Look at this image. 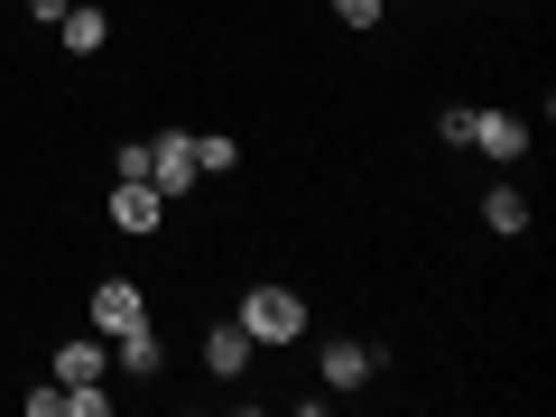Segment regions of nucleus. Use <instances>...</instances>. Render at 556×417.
<instances>
[{"label":"nucleus","mask_w":556,"mask_h":417,"mask_svg":"<svg viewBox=\"0 0 556 417\" xmlns=\"http://www.w3.org/2000/svg\"><path fill=\"white\" fill-rule=\"evenodd\" d=\"M195 167H204V177H223V167H241V149H232V139H195Z\"/></svg>","instance_id":"obj_13"},{"label":"nucleus","mask_w":556,"mask_h":417,"mask_svg":"<svg viewBox=\"0 0 556 417\" xmlns=\"http://www.w3.org/2000/svg\"><path fill=\"white\" fill-rule=\"evenodd\" d=\"M102 371H112V362H102V334H84V343H65V353H56V380H65V390H93Z\"/></svg>","instance_id":"obj_8"},{"label":"nucleus","mask_w":556,"mask_h":417,"mask_svg":"<svg viewBox=\"0 0 556 417\" xmlns=\"http://www.w3.org/2000/svg\"><path fill=\"white\" fill-rule=\"evenodd\" d=\"M482 223H492V232H529V195H519V186H492V195H482Z\"/></svg>","instance_id":"obj_10"},{"label":"nucleus","mask_w":556,"mask_h":417,"mask_svg":"<svg viewBox=\"0 0 556 417\" xmlns=\"http://www.w3.org/2000/svg\"><path fill=\"white\" fill-rule=\"evenodd\" d=\"M473 149H482V159H501V167H510L519 149H529V121H519V112H473Z\"/></svg>","instance_id":"obj_4"},{"label":"nucleus","mask_w":556,"mask_h":417,"mask_svg":"<svg viewBox=\"0 0 556 417\" xmlns=\"http://www.w3.org/2000/svg\"><path fill=\"white\" fill-rule=\"evenodd\" d=\"M112 343H121V371H139V380H149V371H159V362H167L149 325H130V334H112Z\"/></svg>","instance_id":"obj_11"},{"label":"nucleus","mask_w":556,"mask_h":417,"mask_svg":"<svg viewBox=\"0 0 556 417\" xmlns=\"http://www.w3.org/2000/svg\"><path fill=\"white\" fill-rule=\"evenodd\" d=\"M130 325H149V316H139V288H130V278H102V288H93V334H130Z\"/></svg>","instance_id":"obj_5"},{"label":"nucleus","mask_w":556,"mask_h":417,"mask_svg":"<svg viewBox=\"0 0 556 417\" xmlns=\"http://www.w3.org/2000/svg\"><path fill=\"white\" fill-rule=\"evenodd\" d=\"M102 408H112V390H102V380H93V390H65V417H102Z\"/></svg>","instance_id":"obj_14"},{"label":"nucleus","mask_w":556,"mask_h":417,"mask_svg":"<svg viewBox=\"0 0 556 417\" xmlns=\"http://www.w3.org/2000/svg\"><path fill=\"white\" fill-rule=\"evenodd\" d=\"M334 20L343 28H380V20H390V0H334Z\"/></svg>","instance_id":"obj_12"},{"label":"nucleus","mask_w":556,"mask_h":417,"mask_svg":"<svg viewBox=\"0 0 556 417\" xmlns=\"http://www.w3.org/2000/svg\"><path fill=\"white\" fill-rule=\"evenodd\" d=\"M159 214H167V195L149 177H112V223L121 232H159Z\"/></svg>","instance_id":"obj_3"},{"label":"nucleus","mask_w":556,"mask_h":417,"mask_svg":"<svg viewBox=\"0 0 556 417\" xmlns=\"http://www.w3.org/2000/svg\"><path fill=\"white\" fill-rule=\"evenodd\" d=\"M149 186H159V195H186V186H204L195 139H186V130H159V139H149Z\"/></svg>","instance_id":"obj_2"},{"label":"nucleus","mask_w":556,"mask_h":417,"mask_svg":"<svg viewBox=\"0 0 556 417\" xmlns=\"http://www.w3.org/2000/svg\"><path fill=\"white\" fill-rule=\"evenodd\" d=\"M56 38H65V47H75V56H93V47H102V38H112V20H102L93 0H65V20H56Z\"/></svg>","instance_id":"obj_7"},{"label":"nucleus","mask_w":556,"mask_h":417,"mask_svg":"<svg viewBox=\"0 0 556 417\" xmlns=\"http://www.w3.org/2000/svg\"><path fill=\"white\" fill-rule=\"evenodd\" d=\"M371 343H362V334H334V343H325V390H362V380H371Z\"/></svg>","instance_id":"obj_6"},{"label":"nucleus","mask_w":556,"mask_h":417,"mask_svg":"<svg viewBox=\"0 0 556 417\" xmlns=\"http://www.w3.org/2000/svg\"><path fill=\"white\" fill-rule=\"evenodd\" d=\"M251 353H260V343L241 334V325H214V334H204V371H223V380H232V371H241Z\"/></svg>","instance_id":"obj_9"},{"label":"nucleus","mask_w":556,"mask_h":417,"mask_svg":"<svg viewBox=\"0 0 556 417\" xmlns=\"http://www.w3.org/2000/svg\"><path fill=\"white\" fill-rule=\"evenodd\" d=\"M241 334H251V343H298L306 334L298 288H251V298H241Z\"/></svg>","instance_id":"obj_1"}]
</instances>
